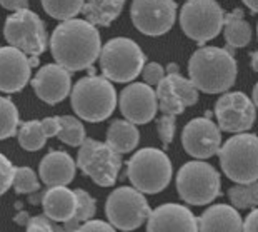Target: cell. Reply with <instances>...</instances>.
<instances>
[{
	"mask_svg": "<svg viewBox=\"0 0 258 232\" xmlns=\"http://www.w3.org/2000/svg\"><path fill=\"white\" fill-rule=\"evenodd\" d=\"M218 125L225 132H246L255 122V104L241 92H228L215 104Z\"/></svg>",
	"mask_w": 258,
	"mask_h": 232,
	"instance_id": "13",
	"label": "cell"
},
{
	"mask_svg": "<svg viewBox=\"0 0 258 232\" xmlns=\"http://www.w3.org/2000/svg\"><path fill=\"white\" fill-rule=\"evenodd\" d=\"M20 124L19 110L7 97H0V141L15 135Z\"/></svg>",
	"mask_w": 258,
	"mask_h": 232,
	"instance_id": "30",
	"label": "cell"
},
{
	"mask_svg": "<svg viewBox=\"0 0 258 232\" xmlns=\"http://www.w3.org/2000/svg\"><path fill=\"white\" fill-rule=\"evenodd\" d=\"M4 35L12 47H17L25 55L38 57L48 45L47 30L42 19L27 9L15 10L7 17L4 25Z\"/></svg>",
	"mask_w": 258,
	"mask_h": 232,
	"instance_id": "10",
	"label": "cell"
},
{
	"mask_svg": "<svg viewBox=\"0 0 258 232\" xmlns=\"http://www.w3.org/2000/svg\"><path fill=\"white\" fill-rule=\"evenodd\" d=\"M220 174L210 164L202 161L186 162L177 175V191L182 201L194 206H205L222 194Z\"/></svg>",
	"mask_w": 258,
	"mask_h": 232,
	"instance_id": "7",
	"label": "cell"
},
{
	"mask_svg": "<svg viewBox=\"0 0 258 232\" xmlns=\"http://www.w3.org/2000/svg\"><path fill=\"white\" fill-rule=\"evenodd\" d=\"M118 106L128 122L148 124L158 110L157 94L148 84H130L120 92Z\"/></svg>",
	"mask_w": 258,
	"mask_h": 232,
	"instance_id": "15",
	"label": "cell"
},
{
	"mask_svg": "<svg viewBox=\"0 0 258 232\" xmlns=\"http://www.w3.org/2000/svg\"><path fill=\"white\" fill-rule=\"evenodd\" d=\"M225 175L238 184L258 179V141L255 134H238L218 149Z\"/></svg>",
	"mask_w": 258,
	"mask_h": 232,
	"instance_id": "6",
	"label": "cell"
},
{
	"mask_svg": "<svg viewBox=\"0 0 258 232\" xmlns=\"http://www.w3.org/2000/svg\"><path fill=\"white\" fill-rule=\"evenodd\" d=\"M75 196H77L75 212L67 222H63V230H77L82 222H85V220H89L95 215V211H97L95 199H93L89 192L84 189H77Z\"/></svg>",
	"mask_w": 258,
	"mask_h": 232,
	"instance_id": "25",
	"label": "cell"
},
{
	"mask_svg": "<svg viewBox=\"0 0 258 232\" xmlns=\"http://www.w3.org/2000/svg\"><path fill=\"white\" fill-rule=\"evenodd\" d=\"M241 229L250 230V232L258 230V211L255 207L251 209V212L248 214V217L245 219V222H241Z\"/></svg>",
	"mask_w": 258,
	"mask_h": 232,
	"instance_id": "40",
	"label": "cell"
},
{
	"mask_svg": "<svg viewBox=\"0 0 258 232\" xmlns=\"http://www.w3.org/2000/svg\"><path fill=\"white\" fill-rule=\"evenodd\" d=\"M167 77H168L170 84H172V89L175 90V94L178 96V99L182 101L185 107L195 106V104L199 102V90H197V87L191 84V80L182 77L180 72L168 74Z\"/></svg>",
	"mask_w": 258,
	"mask_h": 232,
	"instance_id": "32",
	"label": "cell"
},
{
	"mask_svg": "<svg viewBox=\"0 0 258 232\" xmlns=\"http://www.w3.org/2000/svg\"><path fill=\"white\" fill-rule=\"evenodd\" d=\"M130 15L134 25L142 34L158 37L173 27L177 4L173 0H134Z\"/></svg>",
	"mask_w": 258,
	"mask_h": 232,
	"instance_id": "12",
	"label": "cell"
},
{
	"mask_svg": "<svg viewBox=\"0 0 258 232\" xmlns=\"http://www.w3.org/2000/svg\"><path fill=\"white\" fill-rule=\"evenodd\" d=\"M228 199L238 209H253L258 204V184L248 182V184H238L228 189Z\"/></svg>",
	"mask_w": 258,
	"mask_h": 232,
	"instance_id": "31",
	"label": "cell"
},
{
	"mask_svg": "<svg viewBox=\"0 0 258 232\" xmlns=\"http://www.w3.org/2000/svg\"><path fill=\"white\" fill-rule=\"evenodd\" d=\"M180 69H178V65L177 64H168L167 65V72L168 74H175V72H178Z\"/></svg>",
	"mask_w": 258,
	"mask_h": 232,
	"instance_id": "44",
	"label": "cell"
},
{
	"mask_svg": "<svg viewBox=\"0 0 258 232\" xmlns=\"http://www.w3.org/2000/svg\"><path fill=\"white\" fill-rule=\"evenodd\" d=\"M40 179L45 185H67L75 179V162L63 151L48 152L40 162Z\"/></svg>",
	"mask_w": 258,
	"mask_h": 232,
	"instance_id": "19",
	"label": "cell"
},
{
	"mask_svg": "<svg viewBox=\"0 0 258 232\" xmlns=\"http://www.w3.org/2000/svg\"><path fill=\"white\" fill-rule=\"evenodd\" d=\"M77 156V165L85 175L100 187H112L117 182V175L122 167V154L105 142L84 139Z\"/></svg>",
	"mask_w": 258,
	"mask_h": 232,
	"instance_id": "8",
	"label": "cell"
},
{
	"mask_svg": "<svg viewBox=\"0 0 258 232\" xmlns=\"http://www.w3.org/2000/svg\"><path fill=\"white\" fill-rule=\"evenodd\" d=\"M42 127H43V132H45L47 137H53L57 135V132L60 129V122H58V117H47L40 120Z\"/></svg>",
	"mask_w": 258,
	"mask_h": 232,
	"instance_id": "39",
	"label": "cell"
},
{
	"mask_svg": "<svg viewBox=\"0 0 258 232\" xmlns=\"http://www.w3.org/2000/svg\"><path fill=\"white\" fill-rule=\"evenodd\" d=\"M223 34L227 40V47L240 49L246 47L251 40V27L243 19V10L235 9L233 12L227 14L223 17Z\"/></svg>",
	"mask_w": 258,
	"mask_h": 232,
	"instance_id": "24",
	"label": "cell"
},
{
	"mask_svg": "<svg viewBox=\"0 0 258 232\" xmlns=\"http://www.w3.org/2000/svg\"><path fill=\"white\" fill-rule=\"evenodd\" d=\"M113 225L110 222H103V220H85V222H82L79 225V229L77 230H80V232H85V230H112L113 232Z\"/></svg>",
	"mask_w": 258,
	"mask_h": 232,
	"instance_id": "38",
	"label": "cell"
},
{
	"mask_svg": "<svg viewBox=\"0 0 258 232\" xmlns=\"http://www.w3.org/2000/svg\"><path fill=\"white\" fill-rule=\"evenodd\" d=\"M32 65L17 47H0V90L14 94L29 84Z\"/></svg>",
	"mask_w": 258,
	"mask_h": 232,
	"instance_id": "16",
	"label": "cell"
},
{
	"mask_svg": "<svg viewBox=\"0 0 258 232\" xmlns=\"http://www.w3.org/2000/svg\"><path fill=\"white\" fill-rule=\"evenodd\" d=\"M107 219L115 229L134 230L145 222L150 206L140 191L134 187H118L107 197Z\"/></svg>",
	"mask_w": 258,
	"mask_h": 232,
	"instance_id": "11",
	"label": "cell"
},
{
	"mask_svg": "<svg viewBox=\"0 0 258 232\" xmlns=\"http://www.w3.org/2000/svg\"><path fill=\"white\" fill-rule=\"evenodd\" d=\"M42 207L48 219L55 222H67L77 207L75 191H70L65 185H52L42 196Z\"/></svg>",
	"mask_w": 258,
	"mask_h": 232,
	"instance_id": "20",
	"label": "cell"
},
{
	"mask_svg": "<svg viewBox=\"0 0 258 232\" xmlns=\"http://www.w3.org/2000/svg\"><path fill=\"white\" fill-rule=\"evenodd\" d=\"M0 5L7 10H22L29 7V0H0Z\"/></svg>",
	"mask_w": 258,
	"mask_h": 232,
	"instance_id": "41",
	"label": "cell"
},
{
	"mask_svg": "<svg viewBox=\"0 0 258 232\" xmlns=\"http://www.w3.org/2000/svg\"><path fill=\"white\" fill-rule=\"evenodd\" d=\"M60 129L57 132V137L63 144L72 147H79L85 139V127L79 119L70 117V115H62L58 117Z\"/></svg>",
	"mask_w": 258,
	"mask_h": 232,
	"instance_id": "29",
	"label": "cell"
},
{
	"mask_svg": "<svg viewBox=\"0 0 258 232\" xmlns=\"http://www.w3.org/2000/svg\"><path fill=\"white\" fill-rule=\"evenodd\" d=\"M127 175L142 194H158L170 184L172 162L160 149L145 147L127 162Z\"/></svg>",
	"mask_w": 258,
	"mask_h": 232,
	"instance_id": "4",
	"label": "cell"
},
{
	"mask_svg": "<svg viewBox=\"0 0 258 232\" xmlns=\"http://www.w3.org/2000/svg\"><path fill=\"white\" fill-rule=\"evenodd\" d=\"M256 57H258L256 52L251 54V65H253V70H258V67H256Z\"/></svg>",
	"mask_w": 258,
	"mask_h": 232,
	"instance_id": "45",
	"label": "cell"
},
{
	"mask_svg": "<svg viewBox=\"0 0 258 232\" xmlns=\"http://www.w3.org/2000/svg\"><path fill=\"white\" fill-rule=\"evenodd\" d=\"M140 142V134L135 124L125 120H113L107 130V144L118 154L135 151Z\"/></svg>",
	"mask_w": 258,
	"mask_h": 232,
	"instance_id": "22",
	"label": "cell"
},
{
	"mask_svg": "<svg viewBox=\"0 0 258 232\" xmlns=\"http://www.w3.org/2000/svg\"><path fill=\"white\" fill-rule=\"evenodd\" d=\"M27 220H29V215H27V212H22L20 215L15 217V222H17V224H27Z\"/></svg>",
	"mask_w": 258,
	"mask_h": 232,
	"instance_id": "43",
	"label": "cell"
},
{
	"mask_svg": "<svg viewBox=\"0 0 258 232\" xmlns=\"http://www.w3.org/2000/svg\"><path fill=\"white\" fill-rule=\"evenodd\" d=\"M100 49L102 40L97 27L80 19L63 20L50 38L53 59L69 72L89 69L98 59Z\"/></svg>",
	"mask_w": 258,
	"mask_h": 232,
	"instance_id": "1",
	"label": "cell"
},
{
	"mask_svg": "<svg viewBox=\"0 0 258 232\" xmlns=\"http://www.w3.org/2000/svg\"><path fill=\"white\" fill-rule=\"evenodd\" d=\"M157 129H158V135H160V141L163 144V147H168V144L173 141V134H175V115L172 114H163L160 119L157 120Z\"/></svg>",
	"mask_w": 258,
	"mask_h": 232,
	"instance_id": "34",
	"label": "cell"
},
{
	"mask_svg": "<svg viewBox=\"0 0 258 232\" xmlns=\"http://www.w3.org/2000/svg\"><path fill=\"white\" fill-rule=\"evenodd\" d=\"M12 185L17 194H34L40 191V182L37 180L34 170L29 167H15Z\"/></svg>",
	"mask_w": 258,
	"mask_h": 232,
	"instance_id": "33",
	"label": "cell"
},
{
	"mask_svg": "<svg viewBox=\"0 0 258 232\" xmlns=\"http://www.w3.org/2000/svg\"><path fill=\"white\" fill-rule=\"evenodd\" d=\"M48 137L43 132V127L40 120H29V122H24L20 125L19 130V144L22 149L30 152L40 151V149L45 146Z\"/></svg>",
	"mask_w": 258,
	"mask_h": 232,
	"instance_id": "26",
	"label": "cell"
},
{
	"mask_svg": "<svg viewBox=\"0 0 258 232\" xmlns=\"http://www.w3.org/2000/svg\"><path fill=\"white\" fill-rule=\"evenodd\" d=\"M125 0H87L82 14L92 25L108 27L122 14Z\"/></svg>",
	"mask_w": 258,
	"mask_h": 232,
	"instance_id": "23",
	"label": "cell"
},
{
	"mask_svg": "<svg viewBox=\"0 0 258 232\" xmlns=\"http://www.w3.org/2000/svg\"><path fill=\"white\" fill-rule=\"evenodd\" d=\"M243 2H245V5H246V7H248L253 14L258 10V0H243Z\"/></svg>",
	"mask_w": 258,
	"mask_h": 232,
	"instance_id": "42",
	"label": "cell"
},
{
	"mask_svg": "<svg viewBox=\"0 0 258 232\" xmlns=\"http://www.w3.org/2000/svg\"><path fill=\"white\" fill-rule=\"evenodd\" d=\"M188 75L197 90L220 94L237 80V60L233 49L202 47L188 60Z\"/></svg>",
	"mask_w": 258,
	"mask_h": 232,
	"instance_id": "2",
	"label": "cell"
},
{
	"mask_svg": "<svg viewBox=\"0 0 258 232\" xmlns=\"http://www.w3.org/2000/svg\"><path fill=\"white\" fill-rule=\"evenodd\" d=\"M32 87L40 101L55 106L69 97L72 82H70V72L58 64H47L37 72L32 80Z\"/></svg>",
	"mask_w": 258,
	"mask_h": 232,
	"instance_id": "17",
	"label": "cell"
},
{
	"mask_svg": "<svg viewBox=\"0 0 258 232\" xmlns=\"http://www.w3.org/2000/svg\"><path fill=\"white\" fill-rule=\"evenodd\" d=\"M182 142L186 154L197 159H210L220 149L222 134L215 122L207 117L190 120L182 132Z\"/></svg>",
	"mask_w": 258,
	"mask_h": 232,
	"instance_id": "14",
	"label": "cell"
},
{
	"mask_svg": "<svg viewBox=\"0 0 258 232\" xmlns=\"http://www.w3.org/2000/svg\"><path fill=\"white\" fill-rule=\"evenodd\" d=\"M43 10L57 20H69L82 12L85 0H40Z\"/></svg>",
	"mask_w": 258,
	"mask_h": 232,
	"instance_id": "28",
	"label": "cell"
},
{
	"mask_svg": "<svg viewBox=\"0 0 258 232\" xmlns=\"http://www.w3.org/2000/svg\"><path fill=\"white\" fill-rule=\"evenodd\" d=\"M147 230H199L197 217L190 209L180 204H165L150 211L147 217Z\"/></svg>",
	"mask_w": 258,
	"mask_h": 232,
	"instance_id": "18",
	"label": "cell"
},
{
	"mask_svg": "<svg viewBox=\"0 0 258 232\" xmlns=\"http://www.w3.org/2000/svg\"><path fill=\"white\" fill-rule=\"evenodd\" d=\"M27 230H62L58 227V224H55V220L48 219L47 215H34L29 217L27 220Z\"/></svg>",
	"mask_w": 258,
	"mask_h": 232,
	"instance_id": "37",
	"label": "cell"
},
{
	"mask_svg": "<svg viewBox=\"0 0 258 232\" xmlns=\"http://www.w3.org/2000/svg\"><path fill=\"white\" fill-rule=\"evenodd\" d=\"M72 109L80 119L102 122L108 119L117 106V92L105 77L89 75L80 79L72 89Z\"/></svg>",
	"mask_w": 258,
	"mask_h": 232,
	"instance_id": "3",
	"label": "cell"
},
{
	"mask_svg": "<svg viewBox=\"0 0 258 232\" xmlns=\"http://www.w3.org/2000/svg\"><path fill=\"white\" fill-rule=\"evenodd\" d=\"M100 67L110 82H132L145 65V54L132 38L117 37L100 49Z\"/></svg>",
	"mask_w": 258,
	"mask_h": 232,
	"instance_id": "5",
	"label": "cell"
},
{
	"mask_svg": "<svg viewBox=\"0 0 258 232\" xmlns=\"http://www.w3.org/2000/svg\"><path fill=\"white\" fill-rule=\"evenodd\" d=\"M197 227L199 230H241V217L232 206L217 204L197 219Z\"/></svg>",
	"mask_w": 258,
	"mask_h": 232,
	"instance_id": "21",
	"label": "cell"
},
{
	"mask_svg": "<svg viewBox=\"0 0 258 232\" xmlns=\"http://www.w3.org/2000/svg\"><path fill=\"white\" fill-rule=\"evenodd\" d=\"M14 165L9 161L4 154H0V196L5 194L10 185H12V179H14Z\"/></svg>",
	"mask_w": 258,
	"mask_h": 232,
	"instance_id": "35",
	"label": "cell"
},
{
	"mask_svg": "<svg viewBox=\"0 0 258 232\" xmlns=\"http://www.w3.org/2000/svg\"><path fill=\"white\" fill-rule=\"evenodd\" d=\"M225 12L215 0H186L180 12V25L186 37L205 43L222 32Z\"/></svg>",
	"mask_w": 258,
	"mask_h": 232,
	"instance_id": "9",
	"label": "cell"
},
{
	"mask_svg": "<svg viewBox=\"0 0 258 232\" xmlns=\"http://www.w3.org/2000/svg\"><path fill=\"white\" fill-rule=\"evenodd\" d=\"M157 102L158 109L162 110V114H172V115H180L185 110V106L182 101L178 99V96L172 89L168 77L163 79L157 84Z\"/></svg>",
	"mask_w": 258,
	"mask_h": 232,
	"instance_id": "27",
	"label": "cell"
},
{
	"mask_svg": "<svg viewBox=\"0 0 258 232\" xmlns=\"http://www.w3.org/2000/svg\"><path fill=\"white\" fill-rule=\"evenodd\" d=\"M142 75H144L145 84L157 85L158 82H160L163 77H165V69H163L160 64L150 62V64L144 65V69H142Z\"/></svg>",
	"mask_w": 258,
	"mask_h": 232,
	"instance_id": "36",
	"label": "cell"
}]
</instances>
